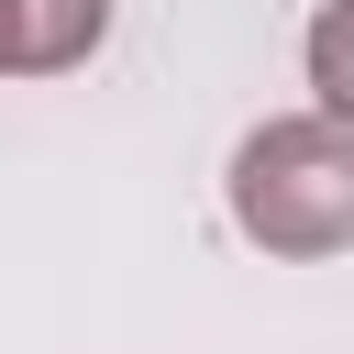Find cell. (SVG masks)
Wrapping results in <instances>:
<instances>
[{
    "instance_id": "cell-2",
    "label": "cell",
    "mask_w": 354,
    "mask_h": 354,
    "mask_svg": "<svg viewBox=\"0 0 354 354\" xmlns=\"http://www.w3.org/2000/svg\"><path fill=\"white\" fill-rule=\"evenodd\" d=\"M111 44V0H0V77H66Z\"/></svg>"
},
{
    "instance_id": "cell-1",
    "label": "cell",
    "mask_w": 354,
    "mask_h": 354,
    "mask_svg": "<svg viewBox=\"0 0 354 354\" xmlns=\"http://www.w3.org/2000/svg\"><path fill=\"white\" fill-rule=\"evenodd\" d=\"M232 232L254 254H288V266H332L354 243V122H321V111H277L232 144Z\"/></svg>"
}]
</instances>
